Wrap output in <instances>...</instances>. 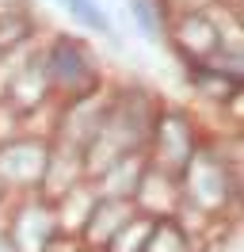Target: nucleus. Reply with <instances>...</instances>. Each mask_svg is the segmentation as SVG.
<instances>
[{
  "instance_id": "f257e3e1",
  "label": "nucleus",
  "mask_w": 244,
  "mask_h": 252,
  "mask_svg": "<svg viewBox=\"0 0 244 252\" xmlns=\"http://www.w3.org/2000/svg\"><path fill=\"white\" fill-rule=\"evenodd\" d=\"M38 62H42L50 95L76 99V95H88L103 84V73H99V65L92 58V50L73 34H54L38 50Z\"/></svg>"
},
{
  "instance_id": "f03ea898",
  "label": "nucleus",
  "mask_w": 244,
  "mask_h": 252,
  "mask_svg": "<svg viewBox=\"0 0 244 252\" xmlns=\"http://www.w3.org/2000/svg\"><path fill=\"white\" fill-rule=\"evenodd\" d=\"M214 8H217V4H214ZM214 8L168 16L164 38H172V42H176V50H180L191 65L210 62L217 50H241V42H237V38H229L225 23L217 19V12H214Z\"/></svg>"
},
{
  "instance_id": "7ed1b4c3",
  "label": "nucleus",
  "mask_w": 244,
  "mask_h": 252,
  "mask_svg": "<svg viewBox=\"0 0 244 252\" xmlns=\"http://www.w3.org/2000/svg\"><path fill=\"white\" fill-rule=\"evenodd\" d=\"M149 142H152V164L164 168V172H183V164L198 153L195 145V130H191V119L176 107H156L152 115V130H149Z\"/></svg>"
},
{
  "instance_id": "20e7f679",
  "label": "nucleus",
  "mask_w": 244,
  "mask_h": 252,
  "mask_svg": "<svg viewBox=\"0 0 244 252\" xmlns=\"http://www.w3.org/2000/svg\"><path fill=\"white\" fill-rule=\"evenodd\" d=\"M46 160H50V145L34 142V138H15L0 149V180L4 184H42Z\"/></svg>"
},
{
  "instance_id": "39448f33",
  "label": "nucleus",
  "mask_w": 244,
  "mask_h": 252,
  "mask_svg": "<svg viewBox=\"0 0 244 252\" xmlns=\"http://www.w3.org/2000/svg\"><path fill=\"white\" fill-rule=\"evenodd\" d=\"M126 12L134 19V27L141 31L145 42H160L168 31V12L164 0H126Z\"/></svg>"
},
{
  "instance_id": "423d86ee",
  "label": "nucleus",
  "mask_w": 244,
  "mask_h": 252,
  "mask_svg": "<svg viewBox=\"0 0 244 252\" xmlns=\"http://www.w3.org/2000/svg\"><path fill=\"white\" fill-rule=\"evenodd\" d=\"M58 4L73 16L76 27H84L88 34L115 38V23H111V16L103 12V4H95V0H58Z\"/></svg>"
}]
</instances>
